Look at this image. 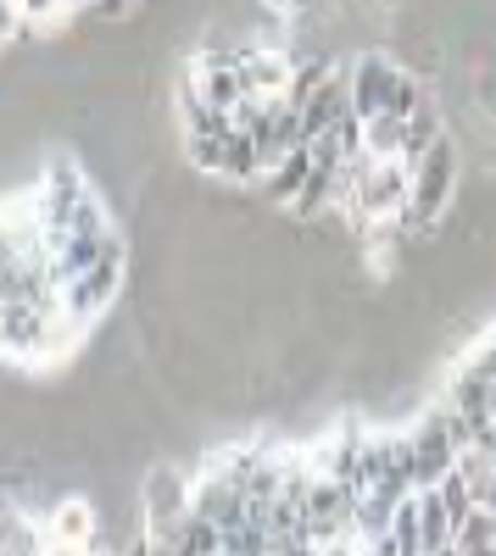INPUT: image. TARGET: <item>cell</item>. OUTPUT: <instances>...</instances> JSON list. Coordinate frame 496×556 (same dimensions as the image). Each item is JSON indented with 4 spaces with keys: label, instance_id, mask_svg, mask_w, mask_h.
I'll return each mask as SVG.
<instances>
[{
    "label": "cell",
    "instance_id": "cell-1",
    "mask_svg": "<svg viewBox=\"0 0 496 556\" xmlns=\"http://www.w3.org/2000/svg\"><path fill=\"white\" fill-rule=\"evenodd\" d=\"M452 195H458V146H452V134H446L441 146H430L413 162V201L396 217V228L401 235H435Z\"/></svg>",
    "mask_w": 496,
    "mask_h": 556
},
{
    "label": "cell",
    "instance_id": "cell-2",
    "mask_svg": "<svg viewBox=\"0 0 496 556\" xmlns=\"http://www.w3.org/2000/svg\"><path fill=\"white\" fill-rule=\"evenodd\" d=\"M408 434H413V490H441L458 473V456H463V445L452 434V406L435 401L430 412H419L408 424Z\"/></svg>",
    "mask_w": 496,
    "mask_h": 556
},
{
    "label": "cell",
    "instance_id": "cell-3",
    "mask_svg": "<svg viewBox=\"0 0 496 556\" xmlns=\"http://www.w3.org/2000/svg\"><path fill=\"white\" fill-rule=\"evenodd\" d=\"M235 73H240V89H246V96H257V101H285L290 84H296V56L262 51V45H240Z\"/></svg>",
    "mask_w": 496,
    "mask_h": 556
},
{
    "label": "cell",
    "instance_id": "cell-4",
    "mask_svg": "<svg viewBox=\"0 0 496 556\" xmlns=\"http://www.w3.org/2000/svg\"><path fill=\"white\" fill-rule=\"evenodd\" d=\"M390 73H396V62L385 56V51H363L351 67H346V84H351V112L363 117V123H374V117H385V89H390Z\"/></svg>",
    "mask_w": 496,
    "mask_h": 556
},
{
    "label": "cell",
    "instance_id": "cell-5",
    "mask_svg": "<svg viewBox=\"0 0 496 556\" xmlns=\"http://www.w3.org/2000/svg\"><path fill=\"white\" fill-rule=\"evenodd\" d=\"M45 534L62 551H96V506L89 501H62L51 518H45Z\"/></svg>",
    "mask_w": 496,
    "mask_h": 556
},
{
    "label": "cell",
    "instance_id": "cell-6",
    "mask_svg": "<svg viewBox=\"0 0 496 556\" xmlns=\"http://www.w3.org/2000/svg\"><path fill=\"white\" fill-rule=\"evenodd\" d=\"M307 178H312V146H296L280 167H268V173H262L257 190L274 201V206H296V195L307 190Z\"/></svg>",
    "mask_w": 496,
    "mask_h": 556
},
{
    "label": "cell",
    "instance_id": "cell-7",
    "mask_svg": "<svg viewBox=\"0 0 496 556\" xmlns=\"http://www.w3.org/2000/svg\"><path fill=\"white\" fill-rule=\"evenodd\" d=\"M441 139H446V128H441V112L424 101L413 117H401V162L413 167V162H419L430 146H441Z\"/></svg>",
    "mask_w": 496,
    "mask_h": 556
},
{
    "label": "cell",
    "instance_id": "cell-8",
    "mask_svg": "<svg viewBox=\"0 0 496 556\" xmlns=\"http://www.w3.org/2000/svg\"><path fill=\"white\" fill-rule=\"evenodd\" d=\"M390 540H396V551H401V556H424V529H419V501H413V495L396 506Z\"/></svg>",
    "mask_w": 496,
    "mask_h": 556
},
{
    "label": "cell",
    "instance_id": "cell-9",
    "mask_svg": "<svg viewBox=\"0 0 496 556\" xmlns=\"http://www.w3.org/2000/svg\"><path fill=\"white\" fill-rule=\"evenodd\" d=\"M441 501H446V513H452V523L463 529L474 513H480V501H474V484L463 479V473H452V479H446L441 484Z\"/></svg>",
    "mask_w": 496,
    "mask_h": 556
},
{
    "label": "cell",
    "instance_id": "cell-10",
    "mask_svg": "<svg viewBox=\"0 0 496 556\" xmlns=\"http://www.w3.org/2000/svg\"><path fill=\"white\" fill-rule=\"evenodd\" d=\"M235 139V134H230ZM230 139H185V156L201 167V173H223V146H230Z\"/></svg>",
    "mask_w": 496,
    "mask_h": 556
},
{
    "label": "cell",
    "instance_id": "cell-11",
    "mask_svg": "<svg viewBox=\"0 0 496 556\" xmlns=\"http://www.w3.org/2000/svg\"><path fill=\"white\" fill-rule=\"evenodd\" d=\"M268 7H280L285 17H301V12H312V7H319V0H268Z\"/></svg>",
    "mask_w": 496,
    "mask_h": 556
},
{
    "label": "cell",
    "instance_id": "cell-12",
    "mask_svg": "<svg viewBox=\"0 0 496 556\" xmlns=\"http://www.w3.org/2000/svg\"><path fill=\"white\" fill-rule=\"evenodd\" d=\"M474 495H480V506H485V513H496V468H491V479H485Z\"/></svg>",
    "mask_w": 496,
    "mask_h": 556
},
{
    "label": "cell",
    "instance_id": "cell-13",
    "mask_svg": "<svg viewBox=\"0 0 496 556\" xmlns=\"http://www.w3.org/2000/svg\"><path fill=\"white\" fill-rule=\"evenodd\" d=\"M430 556H463V551H458V545H446V551H430Z\"/></svg>",
    "mask_w": 496,
    "mask_h": 556
}]
</instances>
